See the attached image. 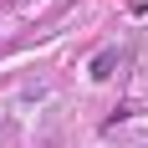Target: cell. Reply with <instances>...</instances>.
<instances>
[{
	"label": "cell",
	"mask_w": 148,
	"mask_h": 148,
	"mask_svg": "<svg viewBox=\"0 0 148 148\" xmlns=\"http://www.w3.org/2000/svg\"><path fill=\"white\" fill-rule=\"evenodd\" d=\"M118 66V51H102V56H92V82H107Z\"/></svg>",
	"instance_id": "cell-1"
}]
</instances>
